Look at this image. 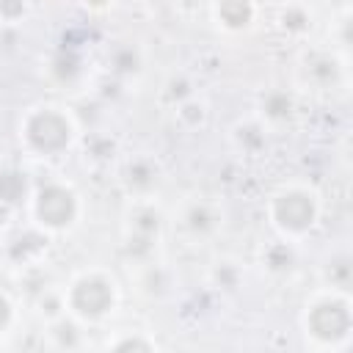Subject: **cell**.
Instances as JSON below:
<instances>
[{
  "mask_svg": "<svg viewBox=\"0 0 353 353\" xmlns=\"http://www.w3.org/2000/svg\"><path fill=\"white\" fill-rule=\"evenodd\" d=\"M116 353H149V347H146V345H141V342H124Z\"/></svg>",
  "mask_w": 353,
  "mask_h": 353,
  "instance_id": "cell-8",
  "label": "cell"
},
{
  "mask_svg": "<svg viewBox=\"0 0 353 353\" xmlns=\"http://www.w3.org/2000/svg\"><path fill=\"white\" fill-rule=\"evenodd\" d=\"M39 215L47 221V223H66L69 215H72V196L61 188H47L39 199Z\"/></svg>",
  "mask_w": 353,
  "mask_h": 353,
  "instance_id": "cell-2",
  "label": "cell"
},
{
  "mask_svg": "<svg viewBox=\"0 0 353 353\" xmlns=\"http://www.w3.org/2000/svg\"><path fill=\"white\" fill-rule=\"evenodd\" d=\"M66 135H69L66 132V124L58 116H52V113H44V116H39L30 124V138L41 149H58V146H63L66 143Z\"/></svg>",
  "mask_w": 353,
  "mask_h": 353,
  "instance_id": "cell-1",
  "label": "cell"
},
{
  "mask_svg": "<svg viewBox=\"0 0 353 353\" xmlns=\"http://www.w3.org/2000/svg\"><path fill=\"white\" fill-rule=\"evenodd\" d=\"M312 328L314 334L331 339V336H342L347 328V312L342 306H320L312 314Z\"/></svg>",
  "mask_w": 353,
  "mask_h": 353,
  "instance_id": "cell-3",
  "label": "cell"
},
{
  "mask_svg": "<svg viewBox=\"0 0 353 353\" xmlns=\"http://www.w3.org/2000/svg\"><path fill=\"white\" fill-rule=\"evenodd\" d=\"M221 14H223L232 25H240V22H245V17H248V6H243V3H237V6H223Z\"/></svg>",
  "mask_w": 353,
  "mask_h": 353,
  "instance_id": "cell-7",
  "label": "cell"
},
{
  "mask_svg": "<svg viewBox=\"0 0 353 353\" xmlns=\"http://www.w3.org/2000/svg\"><path fill=\"white\" fill-rule=\"evenodd\" d=\"M276 212H279L281 223H287V226H292V229H301V226H306V223L312 221V204H309V199H303V196H284V199L279 201Z\"/></svg>",
  "mask_w": 353,
  "mask_h": 353,
  "instance_id": "cell-4",
  "label": "cell"
},
{
  "mask_svg": "<svg viewBox=\"0 0 353 353\" xmlns=\"http://www.w3.org/2000/svg\"><path fill=\"white\" fill-rule=\"evenodd\" d=\"M74 303L80 306V312H102L108 303H110V292L102 281H83L77 290H74Z\"/></svg>",
  "mask_w": 353,
  "mask_h": 353,
  "instance_id": "cell-5",
  "label": "cell"
},
{
  "mask_svg": "<svg viewBox=\"0 0 353 353\" xmlns=\"http://www.w3.org/2000/svg\"><path fill=\"white\" fill-rule=\"evenodd\" d=\"M22 190H25V179H22L19 174H3V176H0V196H3L6 201H14Z\"/></svg>",
  "mask_w": 353,
  "mask_h": 353,
  "instance_id": "cell-6",
  "label": "cell"
},
{
  "mask_svg": "<svg viewBox=\"0 0 353 353\" xmlns=\"http://www.w3.org/2000/svg\"><path fill=\"white\" fill-rule=\"evenodd\" d=\"M6 317H8V309H6V303H3V301H0V325H3V323H6Z\"/></svg>",
  "mask_w": 353,
  "mask_h": 353,
  "instance_id": "cell-9",
  "label": "cell"
}]
</instances>
